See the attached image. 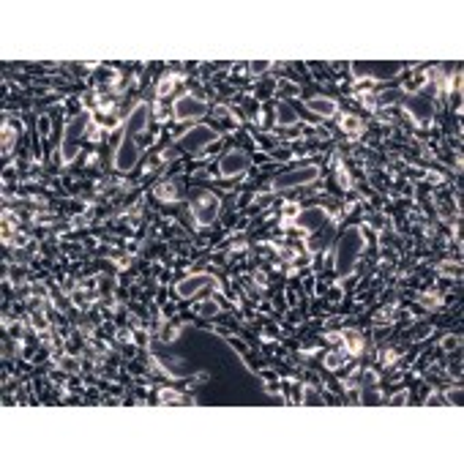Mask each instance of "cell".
Instances as JSON below:
<instances>
[{"label":"cell","instance_id":"1","mask_svg":"<svg viewBox=\"0 0 464 464\" xmlns=\"http://www.w3.org/2000/svg\"><path fill=\"white\" fill-rule=\"evenodd\" d=\"M366 249V235L361 227H347L342 232L339 243H336V260H333V268L342 279H347L355 273V268L361 263V254Z\"/></svg>","mask_w":464,"mask_h":464},{"label":"cell","instance_id":"2","mask_svg":"<svg viewBox=\"0 0 464 464\" xmlns=\"http://www.w3.org/2000/svg\"><path fill=\"white\" fill-rule=\"evenodd\" d=\"M88 126H90V112H77V115L68 120L63 126V137H60V145H58V153H60V164L68 167L77 162L80 156V148H83V139L88 134Z\"/></svg>","mask_w":464,"mask_h":464},{"label":"cell","instance_id":"3","mask_svg":"<svg viewBox=\"0 0 464 464\" xmlns=\"http://www.w3.org/2000/svg\"><path fill=\"white\" fill-rule=\"evenodd\" d=\"M320 175H322V169H320L317 164L292 167V169H287V172L276 175V178L270 181V191H292V189H306V186H312V183L320 181Z\"/></svg>","mask_w":464,"mask_h":464},{"label":"cell","instance_id":"4","mask_svg":"<svg viewBox=\"0 0 464 464\" xmlns=\"http://www.w3.org/2000/svg\"><path fill=\"white\" fill-rule=\"evenodd\" d=\"M216 142H221V134L211 129V126H205V123H197V126H191L189 132H183L178 139H175V145L186 153H191V156H199L202 150L213 148Z\"/></svg>","mask_w":464,"mask_h":464},{"label":"cell","instance_id":"5","mask_svg":"<svg viewBox=\"0 0 464 464\" xmlns=\"http://www.w3.org/2000/svg\"><path fill=\"white\" fill-rule=\"evenodd\" d=\"M399 104L410 115L413 123H418V126H431V120H434V104H431L429 96H423V93H401Z\"/></svg>","mask_w":464,"mask_h":464},{"label":"cell","instance_id":"6","mask_svg":"<svg viewBox=\"0 0 464 464\" xmlns=\"http://www.w3.org/2000/svg\"><path fill=\"white\" fill-rule=\"evenodd\" d=\"M150 120H153V110H150V104L148 101H137V104L132 107V112H129L126 120H123L120 134H126V137H132V139H139L142 134H148Z\"/></svg>","mask_w":464,"mask_h":464},{"label":"cell","instance_id":"7","mask_svg":"<svg viewBox=\"0 0 464 464\" xmlns=\"http://www.w3.org/2000/svg\"><path fill=\"white\" fill-rule=\"evenodd\" d=\"M401 63H371V60H364V63H349V71L355 80L361 83H382L385 77H394L401 71Z\"/></svg>","mask_w":464,"mask_h":464},{"label":"cell","instance_id":"8","mask_svg":"<svg viewBox=\"0 0 464 464\" xmlns=\"http://www.w3.org/2000/svg\"><path fill=\"white\" fill-rule=\"evenodd\" d=\"M249 167H251L249 153L241 148H232V150H227V153L221 156V162H218V178H224V181L241 178Z\"/></svg>","mask_w":464,"mask_h":464},{"label":"cell","instance_id":"9","mask_svg":"<svg viewBox=\"0 0 464 464\" xmlns=\"http://www.w3.org/2000/svg\"><path fill=\"white\" fill-rule=\"evenodd\" d=\"M218 211H221V199L211 194V191H205V194H199V199L191 205V216H194V224L197 227H211L216 224V218H218Z\"/></svg>","mask_w":464,"mask_h":464},{"label":"cell","instance_id":"10","mask_svg":"<svg viewBox=\"0 0 464 464\" xmlns=\"http://www.w3.org/2000/svg\"><path fill=\"white\" fill-rule=\"evenodd\" d=\"M205 112H208V104L199 99V96H194V93H181L178 99L172 101V115H175V120H181V123H186V120H199Z\"/></svg>","mask_w":464,"mask_h":464},{"label":"cell","instance_id":"11","mask_svg":"<svg viewBox=\"0 0 464 464\" xmlns=\"http://www.w3.org/2000/svg\"><path fill=\"white\" fill-rule=\"evenodd\" d=\"M112 164H115L117 172H132L134 167L139 164V145H137V139L120 134V139H117L115 145V156H112Z\"/></svg>","mask_w":464,"mask_h":464},{"label":"cell","instance_id":"12","mask_svg":"<svg viewBox=\"0 0 464 464\" xmlns=\"http://www.w3.org/2000/svg\"><path fill=\"white\" fill-rule=\"evenodd\" d=\"M208 287H216V290H218L216 276H211V273H189V276H183L181 282L175 284V295L183 300L197 298L199 292L208 290Z\"/></svg>","mask_w":464,"mask_h":464},{"label":"cell","instance_id":"13","mask_svg":"<svg viewBox=\"0 0 464 464\" xmlns=\"http://www.w3.org/2000/svg\"><path fill=\"white\" fill-rule=\"evenodd\" d=\"M328 218H331V213L325 208H303L295 218V227L303 232H317L328 224Z\"/></svg>","mask_w":464,"mask_h":464},{"label":"cell","instance_id":"14","mask_svg":"<svg viewBox=\"0 0 464 464\" xmlns=\"http://www.w3.org/2000/svg\"><path fill=\"white\" fill-rule=\"evenodd\" d=\"M309 112H315L320 117H336L339 115V101H333L331 96H312L303 101Z\"/></svg>","mask_w":464,"mask_h":464},{"label":"cell","instance_id":"15","mask_svg":"<svg viewBox=\"0 0 464 464\" xmlns=\"http://www.w3.org/2000/svg\"><path fill=\"white\" fill-rule=\"evenodd\" d=\"M298 123H303L298 115V110H295L290 101H279V104H276V126H282V129H295Z\"/></svg>","mask_w":464,"mask_h":464},{"label":"cell","instance_id":"16","mask_svg":"<svg viewBox=\"0 0 464 464\" xmlns=\"http://www.w3.org/2000/svg\"><path fill=\"white\" fill-rule=\"evenodd\" d=\"M339 126H342V132L352 134V137L364 134V123H361L355 115H342V117H339Z\"/></svg>","mask_w":464,"mask_h":464},{"label":"cell","instance_id":"17","mask_svg":"<svg viewBox=\"0 0 464 464\" xmlns=\"http://www.w3.org/2000/svg\"><path fill=\"white\" fill-rule=\"evenodd\" d=\"M153 194L162 199V202H175L178 199V191H175V183L169 181H162L156 189H153Z\"/></svg>","mask_w":464,"mask_h":464},{"label":"cell","instance_id":"18","mask_svg":"<svg viewBox=\"0 0 464 464\" xmlns=\"http://www.w3.org/2000/svg\"><path fill=\"white\" fill-rule=\"evenodd\" d=\"M218 312H221V306H218V300H213V298L202 300L197 306V315L202 317V320H211V317H216Z\"/></svg>","mask_w":464,"mask_h":464},{"label":"cell","instance_id":"19","mask_svg":"<svg viewBox=\"0 0 464 464\" xmlns=\"http://www.w3.org/2000/svg\"><path fill=\"white\" fill-rule=\"evenodd\" d=\"M342 366H344V355H342V352H328V355H325V369L336 371V369H342Z\"/></svg>","mask_w":464,"mask_h":464},{"label":"cell","instance_id":"20","mask_svg":"<svg viewBox=\"0 0 464 464\" xmlns=\"http://www.w3.org/2000/svg\"><path fill=\"white\" fill-rule=\"evenodd\" d=\"M175 83H178V77L175 74H169V77H164L162 83H159V96H167L172 88H175Z\"/></svg>","mask_w":464,"mask_h":464},{"label":"cell","instance_id":"21","mask_svg":"<svg viewBox=\"0 0 464 464\" xmlns=\"http://www.w3.org/2000/svg\"><path fill=\"white\" fill-rule=\"evenodd\" d=\"M273 66V63H270V60H251V74H254V77H260V74H265L268 68Z\"/></svg>","mask_w":464,"mask_h":464},{"label":"cell","instance_id":"22","mask_svg":"<svg viewBox=\"0 0 464 464\" xmlns=\"http://www.w3.org/2000/svg\"><path fill=\"white\" fill-rule=\"evenodd\" d=\"M336 172H339V181H342V189H349V186H352V181H349V175H347V167L342 164V162H336Z\"/></svg>","mask_w":464,"mask_h":464},{"label":"cell","instance_id":"23","mask_svg":"<svg viewBox=\"0 0 464 464\" xmlns=\"http://www.w3.org/2000/svg\"><path fill=\"white\" fill-rule=\"evenodd\" d=\"M58 369H66V371H80V364H77L74 358H63V361L58 364Z\"/></svg>","mask_w":464,"mask_h":464},{"label":"cell","instance_id":"24","mask_svg":"<svg viewBox=\"0 0 464 464\" xmlns=\"http://www.w3.org/2000/svg\"><path fill=\"white\" fill-rule=\"evenodd\" d=\"M448 401H450L453 407H459V404H462V388H453V391H448Z\"/></svg>","mask_w":464,"mask_h":464},{"label":"cell","instance_id":"25","mask_svg":"<svg viewBox=\"0 0 464 464\" xmlns=\"http://www.w3.org/2000/svg\"><path fill=\"white\" fill-rule=\"evenodd\" d=\"M421 303H426V306H431V309H434V306H440V295H437V292H429V295H423V298H421Z\"/></svg>","mask_w":464,"mask_h":464},{"label":"cell","instance_id":"26","mask_svg":"<svg viewBox=\"0 0 464 464\" xmlns=\"http://www.w3.org/2000/svg\"><path fill=\"white\" fill-rule=\"evenodd\" d=\"M254 276H257V287H260V290H265V273H263V270H257Z\"/></svg>","mask_w":464,"mask_h":464}]
</instances>
